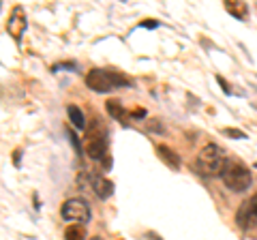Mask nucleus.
<instances>
[{"mask_svg":"<svg viewBox=\"0 0 257 240\" xmlns=\"http://www.w3.org/2000/svg\"><path fill=\"white\" fill-rule=\"evenodd\" d=\"M255 167H257V163H255Z\"/></svg>","mask_w":257,"mask_h":240,"instance_id":"aec40b11","label":"nucleus"},{"mask_svg":"<svg viewBox=\"0 0 257 240\" xmlns=\"http://www.w3.org/2000/svg\"><path fill=\"white\" fill-rule=\"evenodd\" d=\"M225 9H227V13H231L236 20H246L248 18V7L246 3H242V0H227L225 3Z\"/></svg>","mask_w":257,"mask_h":240,"instance_id":"9d476101","label":"nucleus"},{"mask_svg":"<svg viewBox=\"0 0 257 240\" xmlns=\"http://www.w3.org/2000/svg\"><path fill=\"white\" fill-rule=\"evenodd\" d=\"M92 187H94V193L101 199H107L114 193V182L107 180L105 176H92Z\"/></svg>","mask_w":257,"mask_h":240,"instance_id":"1a4fd4ad","label":"nucleus"},{"mask_svg":"<svg viewBox=\"0 0 257 240\" xmlns=\"http://www.w3.org/2000/svg\"><path fill=\"white\" fill-rule=\"evenodd\" d=\"M86 238V227L75 223V225H69L64 229V240H84Z\"/></svg>","mask_w":257,"mask_h":240,"instance_id":"ddd939ff","label":"nucleus"},{"mask_svg":"<svg viewBox=\"0 0 257 240\" xmlns=\"http://www.w3.org/2000/svg\"><path fill=\"white\" fill-rule=\"evenodd\" d=\"M105 109H107V114L111 118H116L118 123H122V125H128V120H131V114L124 109V105L120 101H114V99H109L105 103Z\"/></svg>","mask_w":257,"mask_h":240,"instance_id":"6e6552de","label":"nucleus"},{"mask_svg":"<svg viewBox=\"0 0 257 240\" xmlns=\"http://www.w3.org/2000/svg\"><path fill=\"white\" fill-rule=\"evenodd\" d=\"M221 180L229 191H236V193H244V191L251 187V182H253L251 172H248L246 167L242 163H238V161H227Z\"/></svg>","mask_w":257,"mask_h":240,"instance_id":"20e7f679","label":"nucleus"},{"mask_svg":"<svg viewBox=\"0 0 257 240\" xmlns=\"http://www.w3.org/2000/svg\"><path fill=\"white\" fill-rule=\"evenodd\" d=\"M236 221H238V225H240V227H251L253 223H255V214H253L251 204H248V202H244L242 206H240Z\"/></svg>","mask_w":257,"mask_h":240,"instance_id":"9b49d317","label":"nucleus"},{"mask_svg":"<svg viewBox=\"0 0 257 240\" xmlns=\"http://www.w3.org/2000/svg\"><path fill=\"white\" fill-rule=\"evenodd\" d=\"M223 133L229 135V138H236V140H244V138H246V135H244L242 131H238V129H225Z\"/></svg>","mask_w":257,"mask_h":240,"instance_id":"4468645a","label":"nucleus"},{"mask_svg":"<svg viewBox=\"0 0 257 240\" xmlns=\"http://www.w3.org/2000/svg\"><path fill=\"white\" fill-rule=\"evenodd\" d=\"M140 26H142V28H157V26H159V22H142Z\"/></svg>","mask_w":257,"mask_h":240,"instance_id":"a211bd4d","label":"nucleus"},{"mask_svg":"<svg viewBox=\"0 0 257 240\" xmlns=\"http://www.w3.org/2000/svg\"><path fill=\"white\" fill-rule=\"evenodd\" d=\"M7 30L9 35L15 39V41H22V35L26 33V15H24V9L22 7H15L9 15V24H7Z\"/></svg>","mask_w":257,"mask_h":240,"instance_id":"423d86ee","label":"nucleus"},{"mask_svg":"<svg viewBox=\"0 0 257 240\" xmlns=\"http://www.w3.org/2000/svg\"><path fill=\"white\" fill-rule=\"evenodd\" d=\"M69 138H71V140H73V146H75V150H77V155H79V153H82V146H79V142H77V138H75V133H73V131H71V129H69Z\"/></svg>","mask_w":257,"mask_h":240,"instance_id":"2eb2a0df","label":"nucleus"},{"mask_svg":"<svg viewBox=\"0 0 257 240\" xmlns=\"http://www.w3.org/2000/svg\"><path fill=\"white\" fill-rule=\"evenodd\" d=\"M92 123L94 125L88 129V135H86V155L90 157L92 161L103 163V167L107 170V167L111 165V159L107 155V146H109L107 131H105V127L101 125L99 118H94Z\"/></svg>","mask_w":257,"mask_h":240,"instance_id":"f03ea898","label":"nucleus"},{"mask_svg":"<svg viewBox=\"0 0 257 240\" xmlns=\"http://www.w3.org/2000/svg\"><path fill=\"white\" fill-rule=\"evenodd\" d=\"M248 204H251V210L255 214V219H257V195H253L251 199H248Z\"/></svg>","mask_w":257,"mask_h":240,"instance_id":"f3484780","label":"nucleus"},{"mask_svg":"<svg viewBox=\"0 0 257 240\" xmlns=\"http://www.w3.org/2000/svg\"><path fill=\"white\" fill-rule=\"evenodd\" d=\"M157 153H159V159H161V161H163L167 167H170V170H174V172L180 170V157L176 155L170 146H163V144H161V146H157Z\"/></svg>","mask_w":257,"mask_h":240,"instance_id":"0eeeda50","label":"nucleus"},{"mask_svg":"<svg viewBox=\"0 0 257 240\" xmlns=\"http://www.w3.org/2000/svg\"><path fill=\"white\" fill-rule=\"evenodd\" d=\"M62 219L64 221H73V223H79V225H86L88 221H90L92 212H90V206H88L86 199L82 197H71L67 202L62 204Z\"/></svg>","mask_w":257,"mask_h":240,"instance_id":"39448f33","label":"nucleus"},{"mask_svg":"<svg viewBox=\"0 0 257 240\" xmlns=\"http://www.w3.org/2000/svg\"><path fill=\"white\" fill-rule=\"evenodd\" d=\"M216 82H219V84L223 86V90H225V92H227V94L231 92V88H229V84H227V82H225V79H223L221 75H219V77H216Z\"/></svg>","mask_w":257,"mask_h":240,"instance_id":"dca6fc26","label":"nucleus"},{"mask_svg":"<svg viewBox=\"0 0 257 240\" xmlns=\"http://www.w3.org/2000/svg\"><path fill=\"white\" fill-rule=\"evenodd\" d=\"M133 116H135V118H144V116H146V111H144V109H135Z\"/></svg>","mask_w":257,"mask_h":240,"instance_id":"6ab92c4d","label":"nucleus"},{"mask_svg":"<svg viewBox=\"0 0 257 240\" xmlns=\"http://www.w3.org/2000/svg\"><path fill=\"white\" fill-rule=\"evenodd\" d=\"M227 161L229 159L225 157L221 146H216V144H206L195 159V170L199 176H204V178L223 176V170H225V165H227Z\"/></svg>","mask_w":257,"mask_h":240,"instance_id":"f257e3e1","label":"nucleus"},{"mask_svg":"<svg viewBox=\"0 0 257 240\" xmlns=\"http://www.w3.org/2000/svg\"><path fill=\"white\" fill-rule=\"evenodd\" d=\"M86 86L94 92H109L114 88L131 86V79L118 73L114 69H92L86 75Z\"/></svg>","mask_w":257,"mask_h":240,"instance_id":"7ed1b4c3","label":"nucleus"},{"mask_svg":"<svg viewBox=\"0 0 257 240\" xmlns=\"http://www.w3.org/2000/svg\"><path fill=\"white\" fill-rule=\"evenodd\" d=\"M67 114H69V120H71V125L75 127V129H84L86 127V118H84V114H82V109H79L77 105H71L67 107Z\"/></svg>","mask_w":257,"mask_h":240,"instance_id":"f8f14e48","label":"nucleus"}]
</instances>
